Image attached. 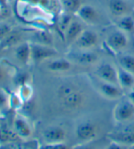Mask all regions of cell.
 I'll return each instance as SVG.
<instances>
[{
    "label": "cell",
    "mask_w": 134,
    "mask_h": 149,
    "mask_svg": "<svg viewBox=\"0 0 134 149\" xmlns=\"http://www.w3.org/2000/svg\"><path fill=\"white\" fill-rule=\"evenodd\" d=\"M58 96L62 104L69 109L77 108L82 102V95L72 84L61 85L58 88Z\"/></svg>",
    "instance_id": "cell-1"
},
{
    "label": "cell",
    "mask_w": 134,
    "mask_h": 149,
    "mask_svg": "<svg viewBox=\"0 0 134 149\" xmlns=\"http://www.w3.org/2000/svg\"><path fill=\"white\" fill-rule=\"evenodd\" d=\"M114 118L119 123H128L134 119V104L129 98L119 101L116 105Z\"/></svg>",
    "instance_id": "cell-2"
},
{
    "label": "cell",
    "mask_w": 134,
    "mask_h": 149,
    "mask_svg": "<svg viewBox=\"0 0 134 149\" xmlns=\"http://www.w3.org/2000/svg\"><path fill=\"white\" fill-rule=\"evenodd\" d=\"M106 43L110 50H112L115 53H119L128 46L129 40H128L126 32L122 31L121 30H118L109 34L107 38Z\"/></svg>",
    "instance_id": "cell-3"
},
{
    "label": "cell",
    "mask_w": 134,
    "mask_h": 149,
    "mask_svg": "<svg viewBox=\"0 0 134 149\" xmlns=\"http://www.w3.org/2000/svg\"><path fill=\"white\" fill-rule=\"evenodd\" d=\"M97 74L102 81L119 85L118 69L108 63H104L97 69Z\"/></svg>",
    "instance_id": "cell-4"
},
{
    "label": "cell",
    "mask_w": 134,
    "mask_h": 149,
    "mask_svg": "<svg viewBox=\"0 0 134 149\" xmlns=\"http://www.w3.org/2000/svg\"><path fill=\"white\" fill-rule=\"evenodd\" d=\"M108 10L113 16L121 18L126 15H130L131 12V7L126 0H109Z\"/></svg>",
    "instance_id": "cell-5"
},
{
    "label": "cell",
    "mask_w": 134,
    "mask_h": 149,
    "mask_svg": "<svg viewBox=\"0 0 134 149\" xmlns=\"http://www.w3.org/2000/svg\"><path fill=\"white\" fill-rule=\"evenodd\" d=\"M31 58L35 62H40L42 60L49 59L57 54L55 51L42 44H33L31 46Z\"/></svg>",
    "instance_id": "cell-6"
},
{
    "label": "cell",
    "mask_w": 134,
    "mask_h": 149,
    "mask_svg": "<svg viewBox=\"0 0 134 149\" xmlns=\"http://www.w3.org/2000/svg\"><path fill=\"white\" fill-rule=\"evenodd\" d=\"M97 42V33L91 31H83V32L75 40V44L81 49H89L95 46Z\"/></svg>",
    "instance_id": "cell-7"
},
{
    "label": "cell",
    "mask_w": 134,
    "mask_h": 149,
    "mask_svg": "<svg viewBox=\"0 0 134 149\" xmlns=\"http://www.w3.org/2000/svg\"><path fill=\"white\" fill-rule=\"evenodd\" d=\"M100 91L105 97L111 100L120 99L122 95H123L122 88L119 85L104 82V81H102V83L100 84Z\"/></svg>",
    "instance_id": "cell-8"
},
{
    "label": "cell",
    "mask_w": 134,
    "mask_h": 149,
    "mask_svg": "<svg viewBox=\"0 0 134 149\" xmlns=\"http://www.w3.org/2000/svg\"><path fill=\"white\" fill-rule=\"evenodd\" d=\"M43 137L49 144L62 143L65 138V132L60 127H50L43 132Z\"/></svg>",
    "instance_id": "cell-9"
},
{
    "label": "cell",
    "mask_w": 134,
    "mask_h": 149,
    "mask_svg": "<svg viewBox=\"0 0 134 149\" xmlns=\"http://www.w3.org/2000/svg\"><path fill=\"white\" fill-rule=\"evenodd\" d=\"M97 128L95 124H93L90 122H85L78 125L76 129V135L79 139L87 141L92 139L96 135Z\"/></svg>",
    "instance_id": "cell-10"
},
{
    "label": "cell",
    "mask_w": 134,
    "mask_h": 149,
    "mask_svg": "<svg viewBox=\"0 0 134 149\" xmlns=\"http://www.w3.org/2000/svg\"><path fill=\"white\" fill-rule=\"evenodd\" d=\"M76 13L81 19H83L85 22H88V23L95 22L98 19V13L97 9L89 5H82Z\"/></svg>",
    "instance_id": "cell-11"
},
{
    "label": "cell",
    "mask_w": 134,
    "mask_h": 149,
    "mask_svg": "<svg viewBox=\"0 0 134 149\" xmlns=\"http://www.w3.org/2000/svg\"><path fill=\"white\" fill-rule=\"evenodd\" d=\"M119 85L122 89L130 90L134 87V74L119 67L118 69Z\"/></svg>",
    "instance_id": "cell-12"
},
{
    "label": "cell",
    "mask_w": 134,
    "mask_h": 149,
    "mask_svg": "<svg viewBox=\"0 0 134 149\" xmlns=\"http://www.w3.org/2000/svg\"><path fill=\"white\" fill-rule=\"evenodd\" d=\"M14 132L17 135L22 138H28L31 135V128L26 120L16 118L14 121Z\"/></svg>",
    "instance_id": "cell-13"
},
{
    "label": "cell",
    "mask_w": 134,
    "mask_h": 149,
    "mask_svg": "<svg viewBox=\"0 0 134 149\" xmlns=\"http://www.w3.org/2000/svg\"><path fill=\"white\" fill-rule=\"evenodd\" d=\"M113 141L119 143L122 146H133L134 145V131L131 129H125L120 133L114 134L112 135Z\"/></svg>",
    "instance_id": "cell-14"
},
{
    "label": "cell",
    "mask_w": 134,
    "mask_h": 149,
    "mask_svg": "<svg viewBox=\"0 0 134 149\" xmlns=\"http://www.w3.org/2000/svg\"><path fill=\"white\" fill-rule=\"evenodd\" d=\"M16 58L22 64H27L31 56V45L28 43H21L15 50Z\"/></svg>",
    "instance_id": "cell-15"
},
{
    "label": "cell",
    "mask_w": 134,
    "mask_h": 149,
    "mask_svg": "<svg viewBox=\"0 0 134 149\" xmlns=\"http://www.w3.org/2000/svg\"><path fill=\"white\" fill-rule=\"evenodd\" d=\"M83 32V26L77 21H71L65 31V39L67 42L76 40L78 36Z\"/></svg>",
    "instance_id": "cell-16"
},
{
    "label": "cell",
    "mask_w": 134,
    "mask_h": 149,
    "mask_svg": "<svg viewBox=\"0 0 134 149\" xmlns=\"http://www.w3.org/2000/svg\"><path fill=\"white\" fill-rule=\"evenodd\" d=\"M118 27L119 30L126 33L134 32V19L131 15H126L121 17L118 20Z\"/></svg>",
    "instance_id": "cell-17"
},
{
    "label": "cell",
    "mask_w": 134,
    "mask_h": 149,
    "mask_svg": "<svg viewBox=\"0 0 134 149\" xmlns=\"http://www.w3.org/2000/svg\"><path fill=\"white\" fill-rule=\"evenodd\" d=\"M97 55L92 52H83L74 56L75 61L81 65H92L97 61Z\"/></svg>",
    "instance_id": "cell-18"
},
{
    "label": "cell",
    "mask_w": 134,
    "mask_h": 149,
    "mask_svg": "<svg viewBox=\"0 0 134 149\" xmlns=\"http://www.w3.org/2000/svg\"><path fill=\"white\" fill-rule=\"evenodd\" d=\"M72 65L71 63L65 59H58L53 60L50 62L48 64V69L53 72H62V71H67L71 68Z\"/></svg>",
    "instance_id": "cell-19"
},
{
    "label": "cell",
    "mask_w": 134,
    "mask_h": 149,
    "mask_svg": "<svg viewBox=\"0 0 134 149\" xmlns=\"http://www.w3.org/2000/svg\"><path fill=\"white\" fill-rule=\"evenodd\" d=\"M119 67L134 74V55L126 54L121 55L119 58Z\"/></svg>",
    "instance_id": "cell-20"
},
{
    "label": "cell",
    "mask_w": 134,
    "mask_h": 149,
    "mask_svg": "<svg viewBox=\"0 0 134 149\" xmlns=\"http://www.w3.org/2000/svg\"><path fill=\"white\" fill-rule=\"evenodd\" d=\"M61 5L65 11L69 13H76L81 8V0H60Z\"/></svg>",
    "instance_id": "cell-21"
},
{
    "label": "cell",
    "mask_w": 134,
    "mask_h": 149,
    "mask_svg": "<svg viewBox=\"0 0 134 149\" xmlns=\"http://www.w3.org/2000/svg\"><path fill=\"white\" fill-rule=\"evenodd\" d=\"M20 34L17 32H10L8 35L4 38L3 41V45L4 46H12V45L17 44L20 41Z\"/></svg>",
    "instance_id": "cell-22"
},
{
    "label": "cell",
    "mask_w": 134,
    "mask_h": 149,
    "mask_svg": "<svg viewBox=\"0 0 134 149\" xmlns=\"http://www.w3.org/2000/svg\"><path fill=\"white\" fill-rule=\"evenodd\" d=\"M19 97L21 98V100H28L30 99V97L31 96V88L27 85H22L20 87V90H19Z\"/></svg>",
    "instance_id": "cell-23"
},
{
    "label": "cell",
    "mask_w": 134,
    "mask_h": 149,
    "mask_svg": "<svg viewBox=\"0 0 134 149\" xmlns=\"http://www.w3.org/2000/svg\"><path fill=\"white\" fill-rule=\"evenodd\" d=\"M11 32V27L7 23H0V40H3Z\"/></svg>",
    "instance_id": "cell-24"
},
{
    "label": "cell",
    "mask_w": 134,
    "mask_h": 149,
    "mask_svg": "<svg viewBox=\"0 0 134 149\" xmlns=\"http://www.w3.org/2000/svg\"><path fill=\"white\" fill-rule=\"evenodd\" d=\"M11 133L9 131L0 128V143H6L9 141L12 137H11Z\"/></svg>",
    "instance_id": "cell-25"
},
{
    "label": "cell",
    "mask_w": 134,
    "mask_h": 149,
    "mask_svg": "<svg viewBox=\"0 0 134 149\" xmlns=\"http://www.w3.org/2000/svg\"><path fill=\"white\" fill-rule=\"evenodd\" d=\"M70 23H71V19H70V17L69 16H63L61 19V21H60L61 30L62 31H65Z\"/></svg>",
    "instance_id": "cell-26"
},
{
    "label": "cell",
    "mask_w": 134,
    "mask_h": 149,
    "mask_svg": "<svg viewBox=\"0 0 134 149\" xmlns=\"http://www.w3.org/2000/svg\"><path fill=\"white\" fill-rule=\"evenodd\" d=\"M45 149H65L67 146L65 145L62 144V143H53V144H49L47 146H43Z\"/></svg>",
    "instance_id": "cell-27"
},
{
    "label": "cell",
    "mask_w": 134,
    "mask_h": 149,
    "mask_svg": "<svg viewBox=\"0 0 134 149\" xmlns=\"http://www.w3.org/2000/svg\"><path fill=\"white\" fill-rule=\"evenodd\" d=\"M39 36H40V40L42 41L44 44L46 43H50L51 42V37L48 33H46V32H42V33H40L39 34Z\"/></svg>",
    "instance_id": "cell-28"
},
{
    "label": "cell",
    "mask_w": 134,
    "mask_h": 149,
    "mask_svg": "<svg viewBox=\"0 0 134 149\" xmlns=\"http://www.w3.org/2000/svg\"><path fill=\"white\" fill-rule=\"evenodd\" d=\"M8 97L4 92L0 91V108H3L8 103Z\"/></svg>",
    "instance_id": "cell-29"
},
{
    "label": "cell",
    "mask_w": 134,
    "mask_h": 149,
    "mask_svg": "<svg viewBox=\"0 0 134 149\" xmlns=\"http://www.w3.org/2000/svg\"><path fill=\"white\" fill-rule=\"evenodd\" d=\"M128 98H129L134 104V87L129 90V95H128Z\"/></svg>",
    "instance_id": "cell-30"
},
{
    "label": "cell",
    "mask_w": 134,
    "mask_h": 149,
    "mask_svg": "<svg viewBox=\"0 0 134 149\" xmlns=\"http://www.w3.org/2000/svg\"><path fill=\"white\" fill-rule=\"evenodd\" d=\"M7 1L8 0H0V6H1V7L2 6H5L6 4H7Z\"/></svg>",
    "instance_id": "cell-31"
},
{
    "label": "cell",
    "mask_w": 134,
    "mask_h": 149,
    "mask_svg": "<svg viewBox=\"0 0 134 149\" xmlns=\"http://www.w3.org/2000/svg\"><path fill=\"white\" fill-rule=\"evenodd\" d=\"M2 76H3V70H2V67H1V65H0V78L2 77Z\"/></svg>",
    "instance_id": "cell-32"
},
{
    "label": "cell",
    "mask_w": 134,
    "mask_h": 149,
    "mask_svg": "<svg viewBox=\"0 0 134 149\" xmlns=\"http://www.w3.org/2000/svg\"><path fill=\"white\" fill-rule=\"evenodd\" d=\"M0 9H1V6H0Z\"/></svg>",
    "instance_id": "cell-33"
},
{
    "label": "cell",
    "mask_w": 134,
    "mask_h": 149,
    "mask_svg": "<svg viewBox=\"0 0 134 149\" xmlns=\"http://www.w3.org/2000/svg\"><path fill=\"white\" fill-rule=\"evenodd\" d=\"M8 1H11V0H8Z\"/></svg>",
    "instance_id": "cell-34"
}]
</instances>
